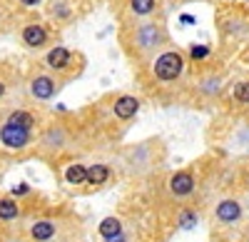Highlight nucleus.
I'll return each mask as SVG.
<instances>
[{
  "label": "nucleus",
  "instance_id": "nucleus-19",
  "mask_svg": "<svg viewBox=\"0 0 249 242\" xmlns=\"http://www.w3.org/2000/svg\"><path fill=\"white\" fill-rule=\"evenodd\" d=\"M232 100L239 105H249V80H239L232 90Z\"/></svg>",
  "mask_w": 249,
  "mask_h": 242
},
{
  "label": "nucleus",
  "instance_id": "nucleus-10",
  "mask_svg": "<svg viewBox=\"0 0 249 242\" xmlns=\"http://www.w3.org/2000/svg\"><path fill=\"white\" fill-rule=\"evenodd\" d=\"M137 110H140V100L132 97V95H120V97L115 100V105H112V112H115V117H120V120L135 117Z\"/></svg>",
  "mask_w": 249,
  "mask_h": 242
},
{
  "label": "nucleus",
  "instance_id": "nucleus-18",
  "mask_svg": "<svg viewBox=\"0 0 249 242\" xmlns=\"http://www.w3.org/2000/svg\"><path fill=\"white\" fill-rule=\"evenodd\" d=\"M199 90L204 93V95H219V90H222V77L219 75H210V77H204L202 83H199Z\"/></svg>",
  "mask_w": 249,
  "mask_h": 242
},
{
  "label": "nucleus",
  "instance_id": "nucleus-14",
  "mask_svg": "<svg viewBox=\"0 0 249 242\" xmlns=\"http://www.w3.org/2000/svg\"><path fill=\"white\" fill-rule=\"evenodd\" d=\"M20 217V205L15 197H0V220L3 223H10V220Z\"/></svg>",
  "mask_w": 249,
  "mask_h": 242
},
{
  "label": "nucleus",
  "instance_id": "nucleus-15",
  "mask_svg": "<svg viewBox=\"0 0 249 242\" xmlns=\"http://www.w3.org/2000/svg\"><path fill=\"white\" fill-rule=\"evenodd\" d=\"M199 223V215L192 210V207H184L179 215H177V227L179 230H195Z\"/></svg>",
  "mask_w": 249,
  "mask_h": 242
},
{
  "label": "nucleus",
  "instance_id": "nucleus-24",
  "mask_svg": "<svg viewBox=\"0 0 249 242\" xmlns=\"http://www.w3.org/2000/svg\"><path fill=\"white\" fill-rule=\"evenodd\" d=\"M25 192H28V185H20V187L13 190V195H25Z\"/></svg>",
  "mask_w": 249,
  "mask_h": 242
},
{
  "label": "nucleus",
  "instance_id": "nucleus-2",
  "mask_svg": "<svg viewBox=\"0 0 249 242\" xmlns=\"http://www.w3.org/2000/svg\"><path fill=\"white\" fill-rule=\"evenodd\" d=\"M184 70V55L179 50H164L155 57V65H152V73L157 80L162 83H172L177 80Z\"/></svg>",
  "mask_w": 249,
  "mask_h": 242
},
{
  "label": "nucleus",
  "instance_id": "nucleus-12",
  "mask_svg": "<svg viewBox=\"0 0 249 242\" xmlns=\"http://www.w3.org/2000/svg\"><path fill=\"white\" fill-rule=\"evenodd\" d=\"M97 232H100V237H102V240H110V237L122 235V232H124V230H122V220H120V217H115V215L105 217V220L100 223Z\"/></svg>",
  "mask_w": 249,
  "mask_h": 242
},
{
  "label": "nucleus",
  "instance_id": "nucleus-25",
  "mask_svg": "<svg viewBox=\"0 0 249 242\" xmlns=\"http://www.w3.org/2000/svg\"><path fill=\"white\" fill-rule=\"evenodd\" d=\"M3 95H5V83L0 80V97H3Z\"/></svg>",
  "mask_w": 249,
  "mask_h": 242
},
{
  "label": "nucleus",
  "instance_id": "nucleus-13",
  "mask_svg": "<svg viewBox=\"0 0 249 242\" xmlns=\"http://www.w3.org/2000/svg\"><path fill=\"white\" fill-rule=\"evenodd\" d=\"M65 183L68 185H88V168L85 165H80V163H72V165H68V170H65Z\"/></svg>",
  "mask_w": 249,
  "mask_h": 242
},
{
  "label": "nucleus",
  "instance_id": "nucleus-1",
  "mask_svg": "<svg viewBox=\"0 0 249 242\" xmlns=\"http://www.w3.org/2000/svg\"><path fill=\"white\" fill-rule=\"evenodd\" d=\"M164 43H167V33L160 23H142L132 35V45L137 53H155Z\"/></svg>",
  "mask_w": 249,
  "mask_h": 242
},
{
  "label": "nucleus",
  "instance_id": "nucleus-11",
  "mask_svg": "<svg viewBox=\"0 0 249 242\" xmlns=\"http://www.w3.org/2000/svg\"><path fill=\"white\" fill-rule=\"evenodd\" d=\"M110 180V168L107 165H102V163H95L88 168V185L92 187H102Z\"/></svg>",
  "mask_w": 249,
  "mask_h": 242
},
{
  "label": "nucleus",
  "instance_id": "nucleus-8",
  "mask_svg": "<svg viewBox=\"0 0 249 242\" xmlns=\"http://www.w3.org/2000/svg\"><path fill=\"white\" fill-rule=\"evenodd\" d=\"M28 235H30L33 242H50L57 235V223L55 220H37V223L30 225Z\"/></svg>",
  "mask_w": 249,
  "mask_h": 242
},
{
  "label": "nucleus",
  "instance_id": "nucleus-17",
  "mask_svg": "<svg viewBox=\"0 0 249 242\" xmlns=\"http://www.w3.org/2000/svg\"><path fill=\"white\" fill-rule=\"evenodd\" d=\"M62 143H65V132H62L60 128H50V130L43 135V148L55 150V148H60Z\"/></svg>",
  "mask_w": 249,
  "mask_h": 242
},
{
  "label": "nucleus",
  "instance_id": "nucleus-9",
  "mask_svg": "<svg viewBox=\"0 0 249 242\" xmlns=\"http://www.w3.org/2000/svg\"><path fill=\"white\" fill-rule=\"evenodd\" d=\"M20 37H23V45L28 48H43L48 43V30L37 23H28L23 33H20Z\"/></svg>",
  "mask_w": 249,
  "mask_h": 242
},
{
  "label": "nucleus",
  "instance_id": "nucleus-4",
  "mask_svg": "<svg viewBox=\"0 0 249 242\" xmlns=\"http://www.w3.org/2000/svg\"><path fill=\"white\" fill-rule=\"evenodd\" d=\"M242 217H244V205L239 203L237 197H224V200H219L217 207H214V220L219 225H224V227L237 225Z\"/></svg>",
  "mask_w": 249,
  "mask_h": 242
},
{
  "label": "nucleus",
  "instance_id": "nucleus-23",
  "mask_svg": "<svg viewBox=\"0 0 249 242\" xmlns=\"http://www.w3.org/2000/svg\"><path fill=\"white\" fill-rule=\"evenodd\" d=\"M20 3H23L25 8H35V5L40 3V0H20Z\"/></svg>",
  "mask_w": 249,
  "mask_h": 242
},
{
  "label": "nucleus",
  "instance_id": "nucleus-22",
  "mask_svg": "<svg viewBox=\"0 0 249 242\" xmlns=\"http://www.w3.org/2000/svg\"><path fill=\"white\" fill-rule=\"evenodd\" d=\"M102 242H130V237L124 235V232H122V235H117V237H110V240H102Z\"/></svg>",
  "mask_w": 249,
  "mask_h": 242
},
{
  "label": "nucleus",
  "instance_id": "nucleus-16",
  "mask_svg": "<svg viewBox=\"0 0 249 242\" xmlns=\"http://www.w3.org/2000/svg\"><path fill=\"white\" fill-rule=\"evenodd\" d=\"M130 10L132 15H140V18L152 15L157 10V0H130Z\"/></svg>",
  "mask_w": 249,
  "mask_h": 242
},
{
  "label": "nucleus",
  "instance_id": "nucleus-7",
  "mask_svg": "<svg viewBox=\"0 0 249 242\" xmlns=\"http://www.w3.org/2000/svg\"><path fill=\"white\" fill-rule=\"evenodd\" d=\"M72 63V50H68L65 45H55L48 55H45V65L55 73H62V70H68Z\"/></svg>",
  "mask_w": 249,
  "mask_h": 242
},
{
  "label": "nucleus",
  "instance_id": "nucleus-6",
  "mask_svg": "<svg viewBox=\"0 0 249 242\" xmlns=\"http://www.w3.org/2000/svg\"><path fill=\"white\" fill-rule=\"evenodd\" d=\"M57 90H60V83L50 75H35L30 83V95L35 100H50L57 95Z\"/></svg>",
  "mask_w": 249,
  "mask_h": 242
},
{
  "label": "nucleus",
  "instance_id": "nucleus-21",
  "mask_svg": "<svg viewBox=\"0 0 249 242\" xmlns=\"http://www.w3.org/2000/svg\"><path fill=\"white\" fill-rule=\"evenodd\" d=\"M210 53H212V50L207 48V45H192V48H190V55H192L195 60H202V57H207Z\"/></svg>",
  "mask_w": 249,
  "mask_h": 242
},
{
  "label": "nucleus",
  "instance_id": "nucleus-3",
  "mask_svg": "<svg viewBox=\"0 0 249 242\" xmlns=\"http://www.w3.org/2000/svg\"><path fill=\"white\" fill-rule=\"evenodd\" d=\"M33 140V130L23 128V125H15L10 120H5L3 125H0V145L8 148V150H25Z\"/></svg>",
  "mask_w": 249,
  "mask_h": 242
},
{
  "label": "nucleus",
  "instance_id": "nucleus-5",
  "mask_svg": "<svg viewBox=\"0 0 249 242\" xmlns=\"http://www.w3.org/2000/svg\"><path fill=\"white\" fill-rule=\"evenodd\" d=\"M167 187H170V195H172V197L184 200V197H190V195L195 192V187H197V177H195L192 170H177V172L170 177Z\"/></svg>",
  "mask_w": 249,
  "mask_h": 242
},
{
  "label": "nucleus",
  "instance_id": "nucleus-20",
  "mask_svg": "<svg viewBox=\"0 0 249 242\" xmlns=\"http://www.w3.org/2000/svg\"><path fill=\"white\" fill-rule=\"evenodd\" d=\"M50 13L57 18V20H65L70 15V5L65 3V0H53L50 3Z\"/></svg>",
  "mask_w": 249,
  "mask_h": 242
}]
</instances>
